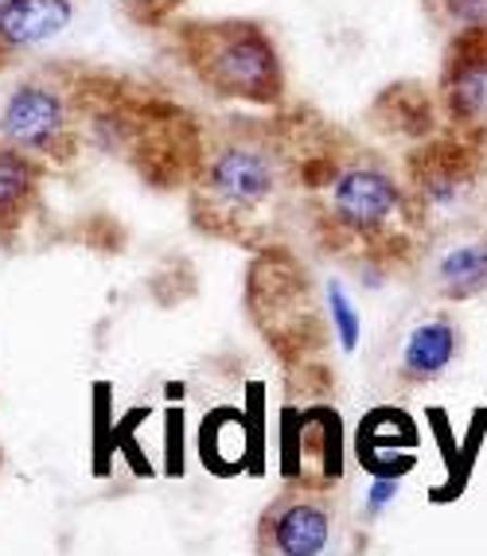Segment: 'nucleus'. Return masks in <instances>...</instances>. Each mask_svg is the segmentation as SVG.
I'll list each match as a JSON object with an SVG mask.
<instances>
[{"label": "nucleus", "mask_w": 487, "mask_h": 556, "mask_svg": "<svg viewBox=\"0 0 487 556\" xmlns=\"http://www.w3.org/2000/svg\"><path fill=\"white\" fill-rule=\"evenodd\" d=\"M433 9L452 28H479V24H487V0H437Z\"/></svg>", "instance_id": "nucleus-13"}, {"label": "nucleus", "mask_w": 487, "mask_h": 556, "mask_svg": "<svg viewBox=\"0 0 487 556\" xmlns=\"http://www.w3.org/2000/svg\"><path fill=\"white\" fill-rule=\"evenodd\" d=\"M324 195H328V218L355 238H378L405 211V191L398 187V179L366 160L336 167Z\"/></svg>", "instance_id": "nucleus-3"}, {"label": "nucleus", "mask_w": 487, "mask_h": 556, "mask_svg": "<svg viewBox=\"0 0 487 556\" xmlns=\"http://www.w3.org/2000/svg\"><path fill=\"white\" fill-rule=\"evenodd\" d=\"M36 191V164L20 149H0V218L20 214Z\"/></svg>", "instance_id": "nucleus-11"}, {"label": "nucleus", "mask_w": 487, "mask_h": 556, "mask_svg": "<svg viewBox=\"0 0 487 556\" xmlns=\"http://www.w3.org/2000/svg\"><path fill=\"white\" fill-rule=\"evenodd\" d=\"M437 285L449 300H469L487 288V238L464 241L437 265Z\"/></svg>", "instance_id": "nucleus-10"}, {"label": "nucleus", "mask_w": 487, "mask_h": 556, "mask_svg": "<svg viewBox=\"0 0 487 556\" xmlns=\"http://www.w3.org/2000/svg\"><path fill=\"white\" fill-rule=\"evenodd\" d=\"M289 160L270 132L238 129L207 152L196 187L203 226H253L282 199Z\"/></svg>", "instance_id": "nucleus-2"}, {"label": "nucleus", "mask_w": 487, "mask_h": 556, "mask_svg": "<svg viewBox=\"0 0 487 556\" xmlns=\"http://www.w3.org/2000/svg\"><path fill=\"white\" fill-rule=\"evenodd\" d=\"M440 110L452 125H476L487 110V24L460 28L440 71Z\"/></svg>", "instance_id": "nucleus-5"}, {"label": "nucleus", "mask_w": 487, "mask_h": 556, "mask_svg": "<svg viewBox=\"0 0 487 556\" xmlns=\"http://www.w3.org/2000/svg\"><path fill=\"white\" fill-rule=\"evenodd\" d=\"M457 351H460V331L449 319L417 324L402 346V374L410 381H433L449 370Z\"/></svg>", "instance_id": "nucleus-9"}, {"label": "nucleus", "mask_w": 487, "mask_h": 556, "mask_svg": "<svg viewBox=\"0 0 487 556\" xmlns=\"http://www.w3.org/2000/svg\"><path fill=\"white\" fill-rule=\"evenodd\" d=\"M71 0H0V43L36 47L71 24Z\"/></svg>", "instance_id": "nucleus-8"}, {"label": "nucleus", "mask_w": 487, "mask_h": 556, "mask_svg": "<svg viewBox=\"0 0 487 556\" xmlns=\"http://www.w3.org/2000/svg\"><path fill=\"white\" fill-rule=\"evenodd\" d=\"M476 179V152L460 140H433L410 160V184L425 206H452Z\"/></svg>", "instance_id": "nucleus-6"}, {"label": "nucleus", "mask_w": 487, "mask_h": 556, "mask_svg": "<svg viewBox=\"0 0 487 556\" xmlns=\"http://www.w3.org/2000/svg\"><path fill=\"white\" fill-rule=\"evenodd\" d=\"M328 304H332V327H336V334H339V346H344V351H355L363 324H359L355 304H351V296L344 292L339 280H332L328 285Z\"/></svg>", "instance_id": "nucleus-12"}, {"label": "nucleus", "mask_w": 487, "mask_h": 556, "mask_svg": "<svg viewBox=\"0 0 487 556\" xmlns=\"http://www.w3.org/2000/svg\"><path fill=\"white\" fill-rule=\"evenodd\" d=\"M265 538H270L273 553L316 556L332 541V514L320 502L285 498L265 514Z\"/></svg>", "instance_id": "nucleus-7"}, {"label": "nucleus", "mask_w": 487, "mask_h": 556, "mask_svg": "<svg viewBox=\"0 0 487 556\" xmlns=\"http://www.w3.org/2000/svg\"><path fill=\"white\" fill-rule=\"evenodd\" d=\"M125 4H129L141 20H157V16H164L172 4H179V0H125Z\"/></svg>", "instance_id": "nucleus-15"}, {"label": "nucleus", "mask_w": 487, "mask_h": 556, "mask_svg": "<svg viewBox=\"0 0 487 556\" xmlns=\"http://www.w3.org/2000/svg\"><path fill=\"white\" fill-rule=\"evenodd\" d=\"M71 110L66 93L51 83H24L9 93L0 110V137L20 152H55L66 137Z\"/></svg>", "instance_id": "nucleus-4"}, {"label": "nucleus", "mask_w": 487, "mask_h": 556, "mask_svg": "<svg viewBox=\"0 0 487 556\" xmlns=\"http://www.w3.org/2000/svg\"><path fill=\"white\" fill-rule=\"evenodd\" d=\"M394 494H398V482H394L390 475H378V482L371 486V498H366V510L371 514L386 510V506L394 502Z\"/></svg>", "instance_id": "nucleus-14"}, {"label": "nucleus", "mask_w": 487, "mask_h": 556, "mask_svg": "<svg viewBox=\"0 0 487 556\" xmlns=\"http://www.w3.org/2000/svg\"><path fill=\"white\" fill-rule=\"evenodd\" d=\"M179 55L191 75L226 102L277 105L285 66L273 39L253 20H191L179 24Z\"/></svg>", "instance_id": "nucleus-1"}]
</instances>
